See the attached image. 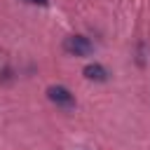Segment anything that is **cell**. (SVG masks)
Wrapping results in <instances>:
<instances>
[{
    "label": "cell",
    "instance_id": "1",
    "mask_svg": "<svg viewBox=\"0 0 150 150\" xmlns=\"http://www.w3.org/2000/svg\"><path fill=\"white\" fill-rule=\"evenodd\" d=\"M63 49L68 54H73V56H89L94 52V45L87 38H82V35H70V38H66Z\"/></svg>",
    "mask_w": 150,
    "mask_h": 150
},
{
    "label": "cell",
    "instance_id": "4",
    "mask_svg": "<svg viewBox=\"0 0 150 150\" xmlns=\"http://www.w3.org/2000/svg\"><path fill=\"white\" fill-rule=\"evenodd\" d=\"M26 2H33V5H47V0H26Z\"/></svg>",
    "mask_w": 150,
    "mask_h": 150
},
{
    "label": "cell",
    "instance_id": "2",
    "mask_svg": "<svg viewBox=\"0 0 150 150\" xmlns=\"http://www.w3.org/2000/svg\"><path fill=\"white\" fill-rule=\"evenodd\" d=\"M47 96H49V101H52V103L63 105V108H70V105L75 103V101H73V94H70L66 87H61V84L49 87V89H47Z\"/></svg>",
    "mask_w": 150,
    "mask_h": 150
},
{
    "label": "cell",
    "instance_id": "3",
    "mask_svg": "<svg viewBox=\"0 0 150 150\" xmlns=\"http://www.w3.org/2000/svg\"><path fill=\"white\" fill-rule=\"evenodd\" d=\"M84 77L87 80H94V82H105L108 80V70L103 68V66H98V63H89V66H84Z\"/></svg>",
    "mask_w": 150,
    "mask_h": 150
}]
</instances>
